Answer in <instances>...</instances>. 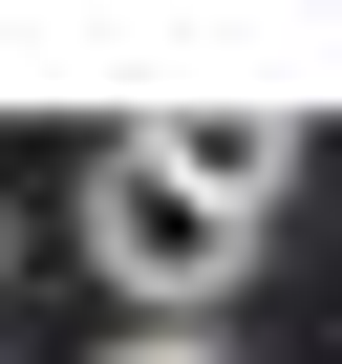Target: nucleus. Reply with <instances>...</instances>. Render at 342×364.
I'll use <instances>...</instances> for the list:
<instances>
[{"label":"nucleus","mask_w":342,"mask_h":364,"mask_svg":"<svg viewBox=\"0 0 342 364\" xmlns=\"http://www.w3.org/2000/svg\"><path fill=\"white\" fill-rule=\"evenodd\" d=\"M86 364H236V321H128V343H86Z\"/></svg>","instance_id":"3"},{"label":"nucleus","mask_w":342,"mask_h":364,"mask_svg":"<svg viewBox=\"0 0 342 364\" xmlns=\"http://www.w3.org/2000/svg\"><path fill=\"white\" fill-rule=\"evenodd\" d=\"M86 257L128 279V321H214V279H257V236L214 193H171L150 150H86Z\"/></svg>","instance_id":"1"},{"label":"nucleus","mask_w":342,"mask_h":364,"mask_svg":"<svg viewBox=\"0 0 342 364\" xmlns=\"http://www.w3.org/2000/svg\"><path fill=\"white\" fill-rule=\"evenodd\" d=\"M128 150H150V171H171V193H214V215H236V236H257V215H278V193H299V107H150V129H128Z\"/></svg>","instance_id":"2"}]
</instances>
